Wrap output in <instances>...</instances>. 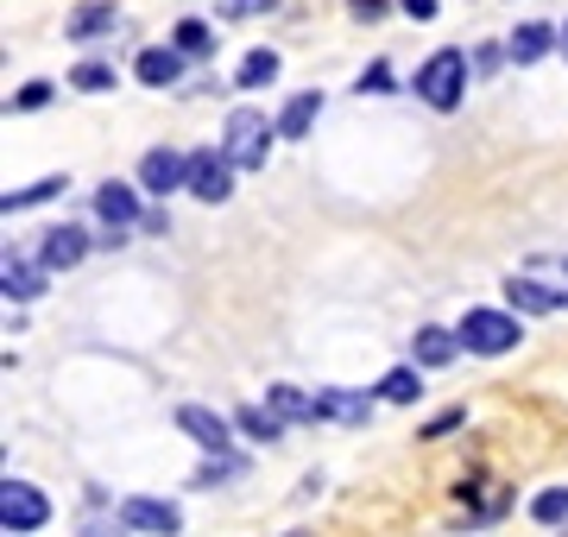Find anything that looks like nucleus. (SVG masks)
<instances>
[{"label":"nucleus","mask_w":568,"mask_h":537,"mask_svg":"<svg viewBox=\"0 0 568 537\" xmlns=\"http://www.w3.org/2000/svg\"><path fill=\"white\" fill-rule=\"evenodd\" d=\"M556 39H562V32H549L544 20H525V26H518V32H511L506 58H511V63H544V51H549V44H556Z\"/></svg>","instance_id":"2eb2a0df"},{"label":"nucleus","mask_w":568,"mask_h":537,"mask_svg":"<svg viewBox=\"0 0 568 537\" xmlns=\"http://www.w3.org/2000/svg\"><path fill=\"white\" fill-rule=\"evenodd\" d=\"M316 114H323V95H291V102H284V114H278V140H304L310 126H316Z\"/></svg>","instance_id":"f3484780"},{"label":"nucleus","mask_w":568,"mask_h":537,"mask_svg":"<svg viewBox=\"0 0 568 537\" xmlns=\"http://www.w3.org/2000/svg\"><path fill=\"white\" fill-rule=\"evenodd\" d=\"M58 190H63V178H44V184H32V190H13V196H7V215H20V209H32V203H51Z\"/></svg>","instance_id":"a878e982"},{"label":"nucleus","mask_w":568,"mask_h":537,"mask_svg":"<svg viewBox=\"0 0 568 537\" xmlns=\"http://www.w3.org/2000/svg\"><path fill=\"white\" fill-rule=\"evenodd\" d=\"M95 215L108 222V241H121L126 227L140 222V203H133V184H102V190H95Z\"/></svg>","instance_id":"1a4fd4ad"},{"label":"nucleus","mask_w":568,"mask_h":537,"mask_svg":"<svg viewBox=\"0 0 568 537\" xmlns=\"http://www.w3.org/2000/svg\"><path fill=\"white\" fill-rule=\"evenodd\" d=\"M556 44H562V58H568V20H562V39H556Z\"/></svg>","instance_id":"473e14b6"},{"label":"nucleus","mask_w":568,"mask_h":537,"mask_svg":"<svg viewBox=\"0 0 568 537\" xmlns=\"http://www.w3.org/2000/svg\"><path fill=\"white\" fill-rule=\"evenodd\" d=\"M405 13L410 20H436V0H405Z\"/></svg>","instance_id":"2f4dec72"},{"label":"nucleus","mask_w":568,"mask_h":537,"mask_svg":"<svg viewBox=\"0 0 568 537\" xmlns=\"http://www.w3.org/2000/svg\"><path fill=\"white\" fill-rule=\"evenodd\" d=\"M133 77H140L145 89H171L183 77V51H178V44H164V51L152 44V51H140V58H133Z\"/></svg>","instance_id":"9d476101"},{"label":"nucleus","mask_w":568,"mask_h":537,"mask_svg":"<svg viewBox=\"0 0 568 537\" xmlns=\"http://www.w3.org/2000/svg\"><path fill=\"white\" fill-rule=\"evenodd\" d=\"M373 398H386V405H417V398H424V373L417 367H392Z\"/></svg>","instance_id":"6ab92c4d"},{"label":"nucleus","mask_w":568,"mask_h":537,"mask_svg":"<svg viewBox=\"0 0 568 537\" xmlns=\"http://www.w3.org/2000/svg\"><path fill=\"white\" fill-rule=\"evenodd\" d=\"M70 83H77L82 95H102V89H114V63L89 58V63H77V70H70Z\"/></svg>","instance_id":"b1692460"},{"label":"nucleus","mask_w":568,"mask_h":537,"mask_svg":"<svg viewBox=\"0 0 568 537\" xmlns=\"http://www.w3.org/2000/svg\"><path fill=\"white\" fill-rule=\"evenodd\" d=\"M265 405H272L284 424H316V398H304L297 386H272V393H265Z\"/></svg>","instance_id":"aec40b11"},{"label":"nucleus","mask_w":568,"mask_h":537,"mask_svg":"<svg viewBox=\"0 0 568 537\" xmlns=\"http://www.w3.org/2000/svg\"><path fill=\"white\" fill-rule=\"evenodd\" d=\"M190 190H196L203 203H227V196H234V165H227V152H190Z\"/></svg>","instance_id":"0eeeda50"},{"label":"nucleus","mask_w":568,"mask_h":537,"mask_svg":"<svg viewBox=\"0 0 568 537\" xmlns=\"http://www.w3.org/2000/svg\"><path fill=\"white\" fill-rule=\"evenodd\" d=\"M140 184L152 190V196L190 190V159H183V152H171V145H152V152L140 159Z\"/></svg>","instance_id":"423d86ee"},{"label":"nucleus","mask_w":568,"mask_h":537,"mask_svg":"<svg viewBox=\"0 0 568 537\" xmlns=\"http://www.w3.org/2000/svg\"><path fill=\"white\" fill-rule=\"evenodd\" d=\"M506 304H511L518 316H549L556 304H562V291L537 285V278H506Z\"/></svg>","instance_id":"4468645a"},{"label":"nucleus","mask_w":568,"mask_h":537,"mask_svg":"<svg viewBox=\"0 0 568 537\" xmlns=\"http://www.w3.org/2000/svg\"><path fill=\"white\" fill-rule=\"evenodd\" d=\"M171 44H178L183 58H209V51H215V32H209L203 20H178V32H171Z\"/></svg>","instance_id":"4be33fe9"},{"label":"nucleus","mask_w":568,"mask_h":537,"mask_svg":"<svg viewBox=\"0 0 568 537\" xmlns=\"http://www.w3.org/2000/svg\"><path fill=\"white\" fill-rule=\"evenodd\" d=\"M373 398L366 393H316V417H335V424H366Z\"/></svg>","instance_id":"a211bd4d"},{"label":"nucleus","mask_w":568,"mask_h":537,"mask_svg":"<svg viewBox=\"0 0 568 537\" xmlns=\"http://www.w3.org/2000/svg\"><path fill=\"white\" fill-rule=\"evenodd\" d=\"M44 102H51V83H26L13 108H44Z\"/></svg>","instance_id":"c85d7f7f"},{"label":"nucleus","mask_w":568,"mask_h":537,"mask_svg":"<svg viewBox=\"0 0 568 537\" xmlns=\"http://www.w3.org/2000/svg\"><path fill=\"white\" fill-rule=\"evenodd\" d=\"M455 335H462L467 354H511L518 348V316L480 304V311H467L462 323H455Z\"/></svg>","instance_id":"f03ea898"},{"label":"nucleus","mask_w":568,"mask_h":537,"mask_svg":"<svg viewBox=\"0 0 568 537\" xmlns=\"http://www.w3.org/2000/svg\"><path fill=\"white\" fill-rule=\"evenodd\" d=\"M272 7H278V0H227V20H260Z\"/></svg>","instance_id":"bb28decb"},{"label":"nucleus","mask_w":568,"mask_h":537,"mask_svg":"<svg viewBox=\"0 0 568 537\" xmlns=\"http://www.w3.org/2000/svg\"><path fill=\"white\" fill-rule=\"evenodd\" d=\"M82 253H89V234H82V227H70V222L44 227V241H39V266H44V272L82 266Z\"/></svg>","instance_id":"6e6552de"},{"label":"nucleus","mask_w":568,"mask_h":537,"mask_svg":"<svg viewBox=\"0 0 568 537\" xmlns=\"http://www.w3.org/2000/svg\"><path fill=\"white\" fill-rule=\"evenodd\" d=\"M530 518L537 525H568V487H544V494L530 499Z\"/></svg>","instance_id":"393cba45"},{"label":"nucleus","mask_w":568,"mask_h":537,"mask_svg":"<svg viewBox=\"0 0 568 537\" xmlns=\"http://www.w3.org/2000/svg\"><path fill=\"white\" fill-rule=\"evenodd\" d=\"M178 430H183V436H196L209 455H222V449H227V417L203 412V405H183V412H178Z\"/></svg>","instance_id":"f8f14e48"},{"label":"nucleus","mask_w":568,"mask_h":537,"mask_svg":"<svg viewBox=\"0 0 568 537\" xmlns=\"http://www.w3.org/2000/svg\"><path fill=\"white\" fill-rule=\"evenodd\" d=\"M126 531H145V537H178L183 531V513L171 506V499H152V494H133L121 506Z\"/></svg>","instance_id":"39448f33"},{"label":"nucleus","mask_w":568,"mask_h":537,"mask_svg":"<svg viewBox=\"0 0 568 537\" xmlns=\"http://www.w3.org/2000/svg\"><path fill=\"white\" fill-rule=\"evenodd\" d=\"M272 140H278V121H265V114H253V108H241V114H227V165L234 171H265V159H272Z\"/></svg>","instance_id":"f257e3e1"},{"label":"nucleus","mask_w":568,"mask_h":537,"mask_svg":"<svg viewBox=\"0 0 568 537\" xmlns=\"http://www.w3.org/2000/svg\"><path fill=\"white\" fill-rule=\"evenodd\" d=\"M366 89H373V95H386V89H392V70H366V77H361V95H366Z\"/></svg>","instance_id":"c756f323"},{"label":"nucleus","mask_w":568,"mask_h":537,"mask_svg":"<svg viewBox=\"0 0 568 537\" xmlns=\"http://www.w3.org/2000/svg\"><path fill=\"white\" fill-rule=\"evenodd\" d=\"M467 89V58L462 51H436V58H424V70H417V95H424L429 108H455Z\"/></svg>","instance_id":"7ed1b4c3"},{"label":"nucleus","mask_w":568,"mask_h":537,"mask_svg":"<svg viewBox=\"0 0 568 537\" xmlns=\"http://www.w3.org/2000/svg\"><path fill=\"white\" fill-rule=\"evenodd\" d=\"M455 354H462V335L436 330V323H424V330H417V342H410V361H417V367H448Z\"/></svg>","instance_id":"9b49d317"},{"label":"nucleus","mask_w":568,"mask_h":537,"mask_svg":"<svg viewBox=\"0 0 568 537\" xmlns=\"http://www.w3.org/2000/svg\"><path fill=\"white\" fill-rule=\"evenodd\" d=\"M347 13L361 26H373V20H386V0H347Z\"/></svg>","instance_id":"cd10ccee"},{"label":"nucleus","mask_w":568,"mask_h":537,"mask_svg":"<svg viewBox=\"0 0 568 537\" xmlns=\"http://www.w3.org/2000/svg\"><path fill=\"white\" fill-rule=\"evenodd\" d=\"M241 430L253 436V443H278V430H284V417L272 412V405H246V412H241Z\"/></svg>","instance_id":"5701e85b"},{"label":"nucleus","mask_w":568,"mask_h":537,"mask_svg":"<svg viewBox=\"0 0 568 537\" xmlns=\"http://www.w3.org/2000/svg\"><path fill=\"white\" fill-rule=\"evenodd\" d=\"M0 291H7V304H32V297L44 291V266H32V260H7Z\"/></svg>","instance_id":"dca6fc26"},{"label":"nucleus","mask_w":568,"mask_h":537,"mask_svg":"<svg viewBox=\"0 0 568 537\" xmlns=\"http://www.w3.org/2000/svg\"><path fill=\"white\" fill-rule=\"evenodd\" d=\"M474 70H480V77H493V70H499V51H493V44H487V51H474Z\"/></svg>","instance_id":"7c9ffc66"},{"label":"nucleus","mask_w":568,"mask_h":537,"mask_svg":"<svg viewBox=\"0 0 568 537\" xmlns=\"http://www.w3.org/2000/svg\"><path fill=\"white\" fill-rule=\"evenodd\" d=\"M272 77H278V51H246L241 70H234V83L241 89H265Z\"/></svg>","instance_id":"412c9836"},{"label":"nucleus","mask_w":568,"mask_h":537,"mask_svg":"<svg viewBox=\"0 0 568 537\" xmlns=\"http://www.w3.org/2000/svg\"><path fill=\"white\" fill-rule=\"evenodd\" d=\"M291 537H310V531H291Z\"/></svg>","instance_id":"72a5a7b5"},{"label":"nucleus","mask_w":568,"mask_h":537,"mask_svg":"<svg viewBox=\"0 0 568 537\" xmlns=\"http://www.w3.org/2000/svg\"><path fill=\"white\" fill-rule=\"evenodd\" d=\"M44 518H51V499H44L32 480H7V487H0V525H7V537L39 531Z\"/></svg>","instance_id":"20e7f679"},{"label":"nucleus","mask_w":568,"mask_h":537,"mask_svg":"<svg viewBox=\"0 0 568 537\" xmlns=\"http://www.w3.org/2000/svg\"><path fill=\"white\" fill-rule=\"evenodd\" d=\"M114 20H121V7H108V0H82L63 32H70L77 44H89V39H102V32H114Z\"/></svg>","instance_id":"ddd939ff"}]
</instances>
